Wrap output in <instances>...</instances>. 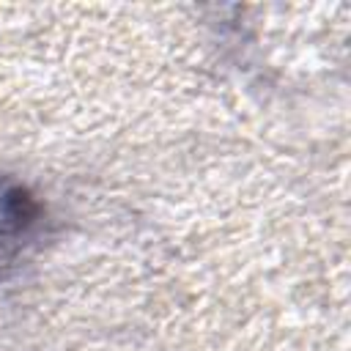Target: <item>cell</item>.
I'll list each match as a JSON object with an SVG mask.
<instances>
[{
  "label": "cell",
  "instance_id": "6da1fadb",
  "mask_svg": "<svg viewBox=\"0 0 351 351\" xmlns=\"http://www.w3.org/2000/svg\"><path fill=\"white\" fill-rule=\"evenodd\" d=\"M44 203L16 178L0 176V274L14 269L41 239Z\"/></svg>",
  "mask_w": 351,
  "mask_h": 351
}]
</instances>
